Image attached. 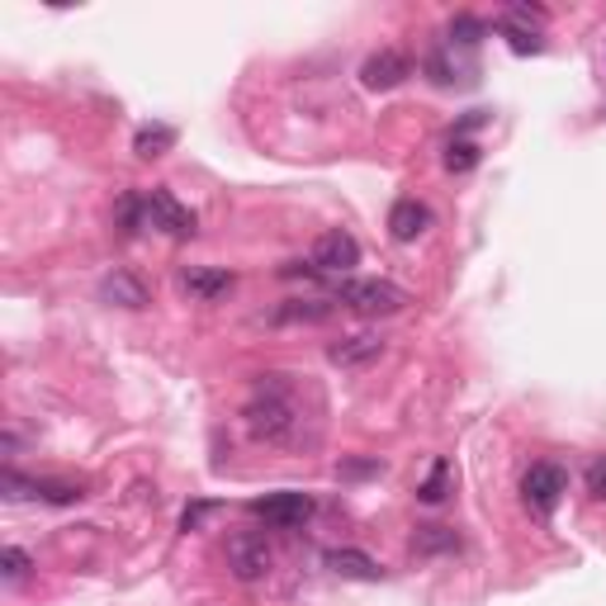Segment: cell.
Instances as JSON below:
<instances>
[{"label":"cell","mask_w":606,"mask_h":606,"mask_svg":"<svg viewBox=\"0 0 606 606\" xmlns=\"http://www.w3.org/2000/svg\"><path fill=\"white\" fill-rule=\"evenodd\" d=\"M242 422H247L252 436L266 441V445H299L308 412H303L290 374H261L252 388V398H247V408H242Z\"/></svg>","instance_id":"6da1fadb"},{"label":"cell","mask_w":606,"mask_h":606,"mask_svg":"<svg viewBox=\"0 0 606 606\" xmlns=\"http://www.w3.org/2000/svg\"><path fill=\"white\" fill-rule=\"evenodd\" d=\"M337 303H346V308H356L365 317H388L408 303V294H403L394 280H341Z\"/></svg>","instance_id":"7a4b0ae2"},{"label":"cell","mask_w":606,"mask_h":606,"mask_svg":"<svg viewBox=\"0 0 606 606\" xmlns=\"http://www.w3.org/2000/svg\"><path fill=\"white\" fill-rule=\"evenodd\" d=\"M569 493V474L550 465V459H540V465H531L526 469V479H522V498H526V508L536 512V516H550L559 508V498Z\"/></svg>","instance_id":"3957f363"},{"label":"cell","mask_w":606,"mask_h":606,"mask_svg":"<svg viewBox=\"0 0 606 606\" xmlns=\"http://www.w3.org/2000/svg\"><path fill=\"white\" fill-rule=\"evenodd\" d=\"M142 228H162L166 237H195V213L171 190L142 195Z\"/></svg>","instance_id":"277c9868"},{"label":"cell","mask_w":606,"mask_h":606,"mask_svg":"<svg viewBox=\"0 0 606 606\" xmlns=\"http://www.w3.org/2000/svg\"><path fill=\"white\" fill-rule=\"evenodd\" d=\"M540 24H545V10H540V5H508V10H502V20H498V28L508 34V48H512L516 57L545 53Z\"/></svg>","instance_id":"5b68a950"},{"label":"cell","mask_w":606,"mask_h":606,"mask_svg":"<svg viewBox=\"0 0 606 606\" xmlns=\"http://www.w3.org/2000/svg\"><path fill=\"white\" fill-rule=\"evenodd\" d=\"M270 564H276V559H270L266 536H256V531H237V536L228 540V569H233L242 583L266 579Z\"/></svg>","instance_id":"8992f818"},{"label":"cell","mask_w":606,"mask_h":606,"mask_svg":"<svg viewBox=\"0 0 606 606\" xmlns=\"http://www.w3.org/2000/svg\"><path fill=\"white\" fill-rule=\"evenodd\" d=\"M360 266V242L351 233H341V228H331L313 242V270L317 276H346V270Z\"/></svg>","instance_id":"52a82bcc"},{"label":"cell","mask_w":606,"mask_h":606,"mask_svg":"<svg viewBox=\"0 0 606 606\" xmlns=\"http://www.w3.org/2000/svg\"><path fill=\"white\" fill-rule=\"evenodd\" d=\"M252 516H261L266 526L290 531V526H303L313 516V498L308 493H266V498L252 502Z\"/></svg>","instance_id":"ba28073f"},{"label":"cell","mask_w":606,"mask_h":606,"mask_svg":"<svg viewBox=\"0 0 606 606\" xmlns=\"http://www.w3.org/2000/svg\"><path fill=\"white\" fill-rule=\"evenodd\" d=\"M408 77H412V62H408V53H398V48H380L360 62L365 91H394V85H403Z\"/></svg>","instance_id":"9c48e42d"},{"label":"cell","mask_w":606,"mask_h":606,"mask_svg":"<svg viewBox=\"0 0 606 606\" xmlns=\"http://www.w3.org/2000/svg\"><path fill=\"white\" fill-rule=\"evenodd\" d=\"M380 356H384L380 331H356V337H341L327 351V360H331V365H341V370H360V365H370V360H380Z\"/></svg>","instance_id":"30bf717a"},{"label":"cell","mask_w":606,"mask_h":606,"mask_svg":"<svg viewBox=\"0 0 606 606\" xmlns=\"http://www.w3.org/2000/svg\"><path fill=\"white\" fill-rule=\"evenodd\" d=\"M431 228V209L422 199H398L394 209H388V237L394 242H417Z\"/></svg>","instance_id":"8fae6325"},{"label":"cell","mask_w":606,"mask_h":606,"mask_svg":"<svg viewBox=\"0 0 606 606\" xmlns=\"http://www.w3.org/2000/svg\"><path fill=\"white\" fill-rule=\"evenodd\" d=\"M233 276L228 270H209V266H190L180 276V290L190 294V299H199V303H213V299H223V294H233Z\"/></svg>","instance_id":"7c38bea8"},{"label":"cell","mask_w":606,"mask_h":606,"mask_svg":"<svg viewBox=\"0 0 606 606\" xmlns=\"http://www.w3.org/2000/svg\"><path fill=\"white\" fill-rule=\"evenodd\" d=\"M100 299L119 303V308H148V284H142L133 270H114V276L100 280Z\"/></svg>","instance_id":"4fadbf2b"},{"label":"cell","mask_w":606,"mask_h":606,"mask_svg":"<svg viewBox=\"0 0 606 606\" xmlns=\"http://www.w3.org/2000/svg\"><path fill=\"white\" fill-rule=\"evenodd\" d=\"M327 569L341 573V579H360V583H380L384 569L374 564L365 550H351V545H341V550H327Z\"/></svg>","instance_id":"5bb4252c"},{"label":"cell","mask_w":606,"mask_h":606,"mask_svg":"<svg viewBox=\"0 0 606 606\" xmlns=\"http://www.w3.org/2000/svg\"><path fill=\"white\" fill-rule=\"evenodd\" d=\"M459 536L451 526H417L412 531V555H455Z\"/></svg>","instance_id":"9a60e30c"},{"label":"cell","mask_w":606,"mask_h":606,"mask_svg":"<svg viewBox=\"0 0 606 606\" xmlns=\"http://www.w3.org/2000/svg\"><path fill=\"white\" fill-rule=\"evenodd\" d=\"M171 142H176V128L171 124H142L133 133V152L142 156V162H152V156L171 152Z\"/></svg>","instance_id":"2e32d148"},{"label":"cell","mask_w":606,"mask_h":606,"mask_svg":"<svg viewBox=\"0 0 606 606\" xmlns=\"http://www.w3.org/2000/svg\"><path fill=\"white\" fill-rule=\"evenodd\" d=\"M327 313H331L327 299H290L284 308L270 313V323H323Z\"/></svg>","instance_id":"e0dca14e"},{"label":"cell","mask_w":606,"mask_h":606,"mask_svg":"<svg viewBox=\"0 0 606 606\" xmlns=\"http://www.w3.org/2000/svg\"><path fill=\"white\" fill-rule=\"evenodd\" d=\"M479 142H469V138H451V142H445V156H441V162H445V171H451V176H465V171H474V166H479Z\"/></svg>","instance_id":"ac0fdd59"},{"label":"cell","mask_w":606,"mask_h":606,"mask_svg":"<svg viewBox=\"0 0 606 606\" xmlns=\"http://www.w3.org/2000/svg\"><path fill=\"white\" fill-rule=\"evenodd\" d=\"M417 498H422L427 508H436V502H445V498H451V465H445V459H436V465H431L427 483L417 488Z\"/></svg>","instance_id":"d6986e66"},{"label":"cell","mask_w":606,"mask_h":606,"mask_svg":"<svg viewBox=\"0 0 606 606\" xmlns=\"http://www.w3.org/2000/svg\"><path fill=\"white\" fill-rule=\"evenodd\" d=\"M488 34V24L479 20V14H455L451 20V43H459V48H474Z\"/></svg>","instance_id":"ffe728a7"},{"label":"cell","mask_w":606,"mask_h":606,"mask_svg":"<svg viewBox=\"0 0 606 606\" xmlns=\"http://www.w3.org/2000/svg\"><path fill=\"white\" fill-rule=\"evenodd\" d=\"M0 564H5V579H10V583H20L24 573H28V555L20 550V545H10V550L0 555Z\"/></svg>","instance_id":"44dd1931"},{"label":"cell","mask_w":606,"mask_h":606,"mask_svg":"<svg viewBox=\"0 0 606 606\" xmlns=\"http://www.w3.org/2000/svg\"><path fill=\"white\" fill-rule=\"evenodd\" d=\"M587 493L597 502L606 498V459H593V465H587Z\"/></svg>","instance_id":"7402d4cb"},{"label":"cell","mask_w":606,"mask_h":606,"mask_svg":"<svg viewBox=\"0 0 606 606\" xmlns=\"http://www.w3.org/2000/svg\"><path fill=\"white\" fill-rule=\"evenodd\" d=\"M213 508H209V502H195V508H185V516H180V531H195L199 522H205V516H209Z\"/></svg>","instance_id":"603a6c76"},{"label":"cell","mask_w":606,"mask_h":606,"mask_svg":"<svg viewBox=\"0 0 606 606\" xmlns=\"http://www.w3.org/2000/svg\"><path fill=\"white\" fill-rule=\"evenodd\" d=\"M337 474H351V479H360V474H380V459H360V465H337Z\"/></svg>","instance_id":"cb8c5ba5"}]
</instances>
